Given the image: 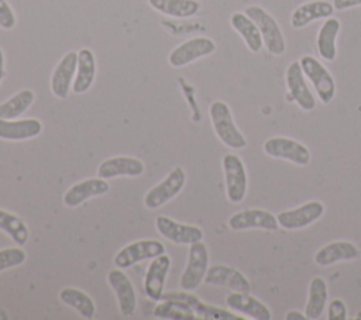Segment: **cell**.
<instances>
[{
    "label": "cell",
    "mask_w": 361,
    "mask_h": 320,
    "mask_svg": "<svg viewBox=\"0 0 361 320\" xmlns=\"http://www.w3.org/2000/svg\"><path fill=\"white\" fill-rule=\"evenodd\" d=\"M0 230L7 233L17 245H25L28 241L30 234L25 223L16 214H11L3 209H0Z\"/></svg>",
    "instance_id": "cell-33"
},
{
    "label": "cell",
    "mask_w": 361,
    "mask_h": 320,
    "mask_svg": "<svg viewBox=\"0 0 361 320\" xmlns=\"http://www.w3.org/2000/svg\"><path fill=\"white\" fill-rule=\"evenodd\" d=\"M216 51V44L206 37H196L178 45L169 54V63L175 68H182L199 58L207 56Z\"/></svg>",
    "instance_id": "cell-9"
},
{
    "label": "cell",
    "mask_w": 361,
    "mask_h": 320,
    "mask_svg": "<svg viewBox=\"0 0 361 320\" xmlns=\"http://www.w3.org/2000/svg\"><path fill=\"white\" fill-rule=\"evenodd\" d=\"M148 3L157 11L178 18L192 17L200 8L196 0H148Z\"/></svg>",
    "instance_id": "cell-30"
},
{
    "label": "cell",
    "mask_w": 361,
    "mask_h": 320,
    "mask_svg": "<svg viewBox=\"0 0 361 320\" xmlns=\"http://www.w3.org/2000/svg\"><path fill=\"white\" fill-rule=\"evenodd\" d=\"M333 13H334V6L330 4L329 1H323V0L309 1L299 6L293 11L290 17V24L293 28H303L305 25L310 24L314 20L330 17Z\"/></svg>",
    "instance_id": "cell-24"
},
{
    "label": "cell",
    "mask_w": 361,
    "mask_h": 320,
    "mask_svg": "<svg viewBox=\"0 0 361 320\" xmlns=\"http://www.w3.org/2000/svg\"><path fill=\"white\" fill-rule=\"evenodd\" d=\"M245 14L258 25L262 42L267 47L268 52H271L272 55L283 54L286 45L278 23L259 6L247 7Z\"/></svg>",
    "instance_id": "cell-2"
},
{
    "label": "cell",
    "mask_w": 361,
    "mask_h": 320,
    "mask_svg": "<svg viewBox=\"0 0 361 320\" xmlns=\"http://www.w3.org/2000/svg\"><path fill=\"white\" fill-rule=\"evenodd\" d=\"M107 282L114 290L120 313L124 317L131 316L137 306V297H135L134 286L128 279V276L121 271V268H114L109 271Z\"/></svg>",
    "instance_id": "cell-13"
},
{
    "label": "cell",
    "mask_w": 361,
    "mask_h": 320,
    "mask_svg": "<svg viewBox=\"0 0 361 320\" xmlns=\"http://www.w3.org/2000/svg\"><path fill=\"white\" fill-rule=\"evenodd\" d=\"M209 269V252L202 241L193 242L189 247L188 264L180 276L179 285L182 290H195L202 281H204L206 272Z\"/></svg>",
    "instance_id": "cell-3"
},
{
    "label": "cell",
    "mask_w": 361,
    "mask_h": 320,
    "mask_svg": "<svg viewBox=\"0 0 361 320\" xmlns=\"http://www.w3.org/2000/svg\"><path fill=\"white\" fill-rule=\"evenodd\" d=\"M154 316L158 319L172 320H195L197 317L188 303L175 299H165V302L157 304Z\"/></svg>",
    "instance_id": "cell-31"
},
{
    "label": "cell",
    "mask_w": 361,
    "mask_h": 320,
    "mask_svg": "<svg viewBox=\"0 0 361 320\" xmlns=\"http://www.w3.org/2000/svg\"><path fill=\"white\" fill-rule=\"evenodd\" d=\"M16 24V16L6 0H0V27L4 30L13 28Z\"/></svg>",
    "instance_id": "cell-36"
},
{
    "label": "cell",
    "mask_w": 361,
    "mask_h": 320,
    "mask_svg": "<svg viewBox=\"0 0 361 320\" xmlns=\"http://www.w3.org/2000/svg\"><path fill=\"white\" fill-rule=\"evenodd\" d=\"M34 101V93L30 89H24L0 104V118L13 120L21 116Z\"/></svg>",
    "instance_id": "cell-32"
},
{
    "label": "cell",
    "mask_w": 361,
    "mask_h": 320,
    "mask_svg": "<svg viewBox=\"0 0 361 320\" xmlns=\"http://www.w3.org/2000/svg\"><path fill=\"white\" fill-rule=\"evenodd\" d=\"M185 182H186L185 171L180 166H176L168 173V176L161 183H158L157 186H154L147 192L144 197L145 207L151 210L161 207L182 190V187L185 186Z\"/></svg>",
    "instance_id": "cell-5"
},
{
    "label": "cell",
    "mask_w": 361,
    "mask_h": 320,
    "mask_svg": "<svg viewBox=\"0 0 361 320\" xmlns=\"http://www.w3.org/2000/svg\"><path fill=\"white\" fill-rule=\"evenodd\" d=\"M171 266V258L165 254H161L152 258L151 264L148 265L145 278H144V290L145 295L154 300H162L164 295V285Z\"/></svg>",
    "instance_id": "cell-14"
},
{
    "label": "cell",
    "mask_w": 361,
    "mask_h": 320,
    "mask_svg": "<svg viewBox=\"0 0 361 320\" xmlns=\"http://www.w3.org/2000/svg\"><path fill=\"white\" fill-rule=\"evenodd\" d=\"M230 21L233 28L244 38L248 49L258 52L264 44L258 25L244 13H234Z\"/></svg>",
    "instance_id": "cell-26"
},
{
    "label": "cell",
    "mask_w": 361,
    "mask_h": 320,
    "mask_svg": "<svg viewBox=\"0 0 361 320\" xmlns=\"http://www.w3.org/2000/svg\"><path fill=\"white\" fill-rule=\"evenodd\" d=\"M162 299H175V300H182L185 303H188L192 310L195 312V314L197 317H203V319H212V320H237L238 317L224 309L220 307H214L210 304L203 303L199 297H196L195 295L189 293L188 290L183 292H169V293H164Z\"/></svg>",
    "instance_id": "cell-20"
},
{
    "label": "cell",
    "mask_w": 361,
    "mask_h": 320,
    "mask_svg": "<svg viewBox=\"0 0 361 320\" xmlns=\"http://www.w3.org/2000/svg\"><path fill=\"white\" fill-rule=\"evenodd\" d=\"M303 75L307 76V79L312 82V85L316 89V93L319 99L324 103L329 104L336 93V85L334 79L330 75V72L313 56H302L299 61Z\"/></svg>",
    "instance_id": "cell-6"
},
{
    "label": "cell",
    "mask_w": 361,
    "mask_h": 320,
    "mask_svg": "<svg viewBox=\"0 0 361 320\" xmlns=\"http://www.w3.org/2000/svg\"><path fill=\"white\" fill-rule=\"evenodd\" d=\"M228 227L235 231L248 228H262L275 231L279 227L276 216L262 209H247L233 214L228 219Z\"/></svg>",
    "instance_id": "cell-11"
},
{
    "label": "cell",
    "mask_w": 361,
    "mask_h": 320,
    "mask_svg": "<svg viewBox=\"0 0 361 320\" xmlns=\"http://www.w3.org/2000/svg\"><path fill=\"white\" fill-rule=\"evenodd\" d=\"M59 299L62 303L73 307L85 319H93L96 314V304L93 299L80 289L63 288L59 292Z\"/></svg>",
    "instance_id": "cell-28"
},
{
    "label": "cell",
    "mask_w": 361,
    "mask_h": 320,
    "mask_svg": "<svg viewBox=\"0 0 361 320\" xmlns=\"http://www.w3.org/2000/svg\"><path fill=\"white\" fill-rule=\"evenodd\" d=\"M360 255V250L350 241H333L322 247L314 254V262L320 266H329L338 261L354 259Z\"/></svg>",
    "instance_id": "cell-22"
},
{
    "label": "cell",
    "mask_w": 361,
    "mask_h": 320,
    "mask_svg": "<svg viewBox=\"0 0 361 320\" xmlns=\"http://www.w3.org/2000/svg\"><path fill=\"white\" fill-rule=\"evenodd\" d=\"M27 258V254L20 247L0 250V272L21 265Z\"/></svg>",
    "instance_id": "cell-34"
},
{
    "label": "cell",
    "mask_w": 361,
    "mask_h": 320,
    "mask_svg": "<svg viewBox=\"0 0 361 320\" xmlns=\"http://www.w3.org/2000/svg\"><path fill=\"white\" fill-rule=\"evenodd\" d=\"M42 131V124L37 118H24L10 121L0 118V138L8 141H20L37 137Z\"/></svg>",
    "instance_id": "cell-23"
},
{
    "label": "cell",
    "mask_w": 361,
    "mask_h": 320,
    "mask_svg": "<svg viewBox=\"0 0 361 320\" xmlns=\"http://www.w3.org/2000/svg\"><path fill=\"white\" fill-rule=\"evenodd\" d=\"M96 76V59L90 49L82 48L78 52L76 78L73 80V93H85L92 86Z\"/></svg>",
    "instance_id": "cell-25"
},
{
    "label": "cell",
    "mask_w": 361,
    "mask_h": 320,
    "mask_svg": "<svg viewBox=\"0 0 361 320\" xmlns=\"http://www.w3.org/2000/svg\"><path fill=\"white\" fill-rule=\"evenodd\" d=\"M360 4H361V0H333V6L336 10H345Z\"/></svg>",
    "instance_id": "cell-37"
},
{
    "label": "cell",
    "mask_w": 361,
    "mask_h": 320,
    "mask_svg": "<svg viewBox=\"0 0 361 320\" xmlns=\"http://www.w3.org/2000/svg\"><path fill=\"white\" fill-rule=\"evenodd\" d=\"M209 113H210L214 133L224 145L234 149H240L247 145L244 135L240 133V130L234 124L230 107L224 101H220V100L213 101L210 104Z\"/></svg>",
    "instance_id": "cell-1"
},
{
    "label": "cell",
    "mask_w": 361,
    "mask_h": 320,
    "mask_svg": "<svg viewBox=\"0 0 361 320\" xmlns=\"http://www.w3.org/2000/svg\"><path fill=\"white\" fill-rule=\"evenodd\" d=\"M327 319L329 320H347V307L341 299H334L329 303Z\"/></svg>",
    "instance_id": "cell-35"
},
{
    "label": "cell",
    "mask_w": 361,
    "mask_h": 320,
    "mask_svg": "<svg viewBox=\"0 0 361 320\" xmlns=\"http://www.w3.org/2000/svg\"><path fill=\"white\" fill-rule=\"evenodd\" d=\"M161 254H165V245L158 240H138L123 247L114 257V265L117 268H130L141 261L152 259Z\"/></svg>",
    "instance_id": "cell-4"
},
{
    "label": "cell",
    "mask_w": 361,
    "mask_h": 320,
    "mask_svg": "<svg viewBox=\"0 0 361 320\" xmlns=\"http://www.w3.org/2000/svg\"><path fill=\"white\" fill-rule=\"evenodd\" d=\"M155 227L161 235L176 244H193L203 240L202 228L190 224H182L171 217L158 216L155 219Z\"/></svg>",
    "instance_id": "cell-10"
},
{
    "label": "cell",
    "mask_w": 361,
    "mask_h": 320,
    "mask_svg": "<svg viewBox=\"0 0 361 320\" xmlns=\"http://www.w3.org/2000/svg\"><path fill=\"white\" fill-rule=\"evenodd\" d=\"M226 304L231 310L243 313L255 320H271L272 317L269 309L264 303H261L258 299L251 296L250 293L233 292L227 295Z\"/></svg>",
    "instance_id": "cell-21"
},
{
    "label": "cell",
    "mask_w": 361,
    "mask_h": 320,
    "mask_svg": "<svg viewBox=\"0 0 361 320\" xmlns=\"http://www.w3.org/2000/svg\"><path fill=\"white\" fill-rule=\"evenodd\" d=\"M4 76V55H3V51L0 49V82Z\"/></svg>",
    "instance_id": "cell-39"
},
{
    "label": "cell",
    "mask_w": 361,
    "mask_h": 320,
    "mask_svg": "<svg viewBox=\"0 0 361 320\" xmlns=\"http://www.w3.org/2000/svg\"><path fill=\"white\" fill-rule=\"evenodd\" d=\"M204 282L210 285H217V286H227L234 292L250 293L251 290V285L248 279L240 271L227 265L209 266L204 276Z\"/></svg>",
    "instance_id": "cell-17"
},
{
    "label": "cell",
    "mask_w": 361,
    "mask_h": 320,
    "mask_svg": "<svg viewBox=\"0 0 361 320\" xmlns=\"http://www.w3.org/2000/svg\"><path fill=\"white\" fill-rule=\"evenodd\" d=\"M78 68V52H68L56 65L51 76V90L55 97L66 99Z\"/></svg>",
    "instance_id": "cell-16"
},
{
    "label": "cell",
    "mask_w": 361,
    "mask_h": 320,
    "mask_svg": "<svg viewBox=\"0 0 361 320\" xmlns=\"http://www.w3.org/2000/svg\"><path fill=\"white\" fill-rule=\"evenodd\" d=\"M224 180L227 197L233 203H240L247 193V172L243 161L233 154H227L223 158Z\"/></svg>",
    "instance_id": "cell-7"
},
{
    "label": "cell",
    "mask_w": 361,
    "mask_h": 320,
    "mask_svg": "<svg viewBox=\"0 0 361 320\" xmlns=\"http://www.w3.org/2000/svg\"><path fill=\"white\" fill-rule=\"evenodd\" d=\"M286 85L290 93V97L299 104L300 109L310 111L316 107V99L313 93L309 90L300 62H292L286 69Z\"/></svg>",
    "instance_id": "cell-15"
},
{
    "label": "cell",
    "mask_w": 361,
    "mask_h": 320,
    "mask_svg": "<svg viewBox=\"0 0 361 320\" xmlns=\"http://www.w3.org/2000/svg\"><path fill=\"white\" fill-rule=\"evenodd\" d=\"M144 172V164L133 156H114L103 161L97 168V176L111 179L117 176H140Z\"/></svg>",
    "instance_id": "cell-19"
},
{
    "label": "cell",
    "mask_w": 361,
    "mask_h": 320,
    "mask_svg": "<svg viewBox=\"0 0 361 320\" xmlns=\"http://www.w3.org/2000/svg\"><path fill=\"white\" fill-rule=\"evenodd\" d=\"M323 211H324L323 203L314 200V202L305 203L303 206H299L296 209L281 211L276 216V219L281 227L286 230H298V228L307 227L309 224L319 220Z\"/></svg>",
    "instance_id": "cell-12"
},
{
    "label": "cell",
    "mask_w": 361,
    "mask_h": 320,
    "mask_svg": "<svg viewBox=\"0 0 361 320\" xmlns=\"http://www.w3.org/2000/svg\"><path fill=\"white\" fill-rule=\"evenodd\" d=\"M340 31V21L337 18H327L317 34V51L326 61L336 58V37Z\"/></svg>",
    "instance_id": "cell-29"
},
{
    "label": "cell",
    "mask_w": 361,
    "mask_h": 320,
    "mask_svg": "<svg viewBox=\"0 0 361 320\" xmlns=\"http://www.w3.org/2000/svg\"><path fill=\"white\" fill-rule=\"evenodd\" d=\"M109 189L110 186L107 183V179H103L100 176L85 179L79 183H75L65 192L63 203L69 207H75L82 204L85 200L90 197L107 193Z\"/></svg>",
    "instance_id": "cell-18"
},
{
    "label": "cell",
    "mask_w": 361,
    "mask_h": 320,
    "mask_svg": "<svg viewBox=\"0 0 361 320\" xmlns=\"http://www.w3.org/2000/svg\"><path fill=\"white\" fill-rule=\"evenodd\" d=\"M327 303V285L323 278L314 276L309 285V297L305 307V316L309 320H316L322 316Z\"/></svg>",
    "instance_id": "cell-27"
},
{
    "label": "cell",
    "mask_w": 361,
    "mask_h": 320,
    "mask_svg": "<svg viewBox=\"0 0 361 320\" xmlns=\"http://www.w3.org/2000/svg\"><path fill=\"white\" fill-rule=\"evenodd\" d=\"M264 151L267 155L272 156V158H281V159H286L290 161L296 165H307L310 162V152L309 149L292 140V138H286V137H272L268 138L264 142Z\"/></svg>",
    "instance_id": "cell-8"
},
{
    "label": "cell",
    "mask_w": 361,
    "mask_h": 320,
    "mask_svg": "<svg viewBox=\"0 0 361 320\" xmlns=\"http://www.w3.org/2000/svg\"><path fill=\"white\" fill-rule=\"evenodd\" d=\"M285 319H286V320H305L306 316H305L303 313L298 312V310H290L289 313H286Z\"/></svg>",
    "instance_id": "cell-38"
}]
</instances>
